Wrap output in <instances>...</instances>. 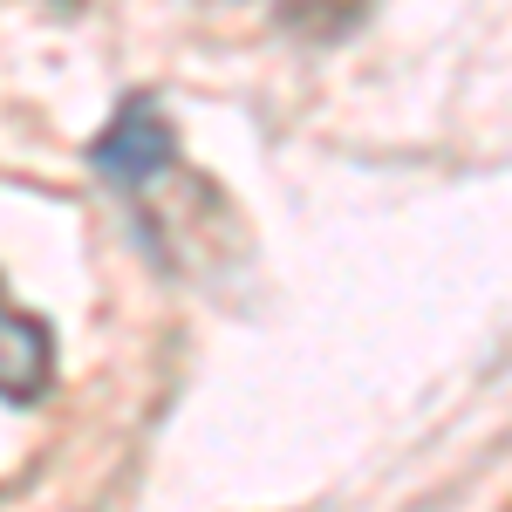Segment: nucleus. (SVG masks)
Returning <instances> with one entry per match:
<instances>
[{"mask_svg":"<svg viewBox=\"0 0 512 512\" xmlns=\"http://www.w3.org/2000/svg\"><path fill=\"white\" fill-rule=\"evenodd\" d=\"M89 164L123 198H144V192H158L164 178H178V137H171V117H164L158 96H123L110 130L89 144Z\"/></svg>","mask_w":512,"mask_h":512,"instance_id":"obj_1","label":"nucleus"},{"mask_svg":"<svg viewBox=\"0 0 512 512\" xmlns=\"http://www.w3.org/2000/svg\"><path fill=\"white\" fill-rule=\"evenodd\" d=\"M55 383V342L35 315L0 294V403H41Z\"/></svg>","mask_w":512,"mask_h":512,"instance_id":"obj_2","label":"nucleus"}]
</instances>
